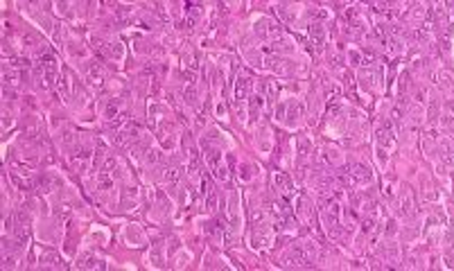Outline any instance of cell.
<instances>
[{"label": "cell", "mask_w": 454, "mask_h": 271, "mask_svg": "<svg viewBox=\"0 0 454 271\" xmlns=\"http://www.w3.org/2000/svg\"><path fill=\"white\" fill-rule=\"evenodd\" d=\"M316 246L312 242H298L290 249L287 255H283L285 267H314Z\"/></svg>", "instance_id": "cell-1"}, {"label": "cell", "mask_w": 454, "mask_h": 271, "mask_svg": "<svg viewBox=\"0 0 454 271\" xmlns=\"http://www.w3.org/2000/svg\"><path fill=\"white\" fill-rule=\"evenodd\" d=\"M375 143H377V156H380V163L387 165L389 163V152L395 147V131H393V125L384 120L380 122L375 129Z\"/></svg>", "instance_id": "cell-2"}, {"label": "cell", "mask_w": 454, "mask_h": 271, "mask_svg": "<svg viewBox=\"0 0 454 271\" xmlns=\"http://www.w3.org/2000/svg\"><path fill=\"white\" fill-rule=\"evenodd\" d=\"M256 32L260 34V36H267V39H278V36H283V30L278 27V23H274V20H267V18H262L260 23H258Z\"/></svg>", "instance_id": "cell-3"}, {"label": "cell", "mask_w": 454, "mask_h": 271, "mask_svg": "<svg viewBox=\"0 0 454 271\" xmlns=\"http://www.w3.org/2000/svg\"><path fill=\"white\" fill-rule=\"evenodd\" d=\"M228 226L233 233L240 231V199H237V192H233V197L228 201Z\"/></svg>", "instance_id": "cell-4"}, {"label": "cell", "mask_w": 454, "mask_h": 271, "mask_svg": "<svg viewBox=\"0 0 454 271\" xmlns=\"http://www.w3.org/2000/svg\"><path fill=\"white\" fill-rule=\"evenodd\" d=\"M91 149L88 147H84V145H79L77 149H75V154H73V163H75V167H77L79 172H84L86 170V165H88V160H91Z\"/></svg>", "instance_id": "cell-5"}, {"label": "cell", "mask_w": 454, "mask_h": 271, "mask_svg": "<svg viewBox=\"0 0 454 271\" xmlns=\"http://www.w3.org/2000/svg\"><path fill=\"white\" fill-rule=\"evenodd\" d=\"M120 206H122L125 210H133V208L138 206V190H136V188H127V190H122Z\"/></svg>", "instance_id": "cell-6"}, {"label": "cell", "mask_w": 454, "mask_h": 271, "mask_svg": "<svg viewBox=\"0 0 454 271\" xmlns=\"http://www.w3.org/2000/svg\"><path fill=\"white\" fill-rule=\"evenodd\" d=\"M309 39H312V46L316 50H321L323 43H325V30H323L321 23H312L309 25Z\"/></svg>", "instance_id": "cell-7"}, {"label": "cell", "mask_w": 454, "mask_h": 271, "mask_svg": "<svg viewBox=\"0 0 454 271\" xmlns=\"http://www.w3.org/2000/svg\"><path fill=\"white\" fill-rule=\"evenodd\" d=\"M204 156H206V163H208V167L217 170V167H219V160H222V154H219L217 147H211V145H208V140H204Z\"/></svg>", "instance_id": "cell-8"}, {"label": "cell", "mask_w": 454, "mask_h": 271, "mask_svg": "<svg viewBox=\"0 0 454 271\" xmlns=\"http://www.w3.org/2000/svg\"><path fill=\"white\" fill-rule=\"evenodd\" d=\"M86 80L93 81V84H99V81L104 80V70H102V66L95 64V61L86 64Z\"/></svg>", "instance_id": "cell-9"}, {"label": "cell", "mask_w": 454, "mask_h": 271, "mask_svg": "<svg viewBox=\"0 0 454 271\" xmlns=\"http://www.w3.org/2000/svg\"><path fill=\"white\" fill-rule=\"evenodd\" d=\"M274 181H276V188H278L280 194H285V197L292 194V179L285 172H276L274 174Z\"/></svg>", "instance_id": "cell-10"}, {"label": "cell", "mask_w": 454, "mask_h": 271, "mask_svg": "<svg viewBox=\"0 0 454 271\" xmlns=\"http://www.w3.org/2000/svg\"><path fill=\"white\" fill-rule=\"evenodd\" d=\"M246 93H249V80H246L244 75H240V77H237V81H235V104L237 106L244 102Z\"/></svg>", "instance_id": "cell-11"}, {"label": "cell", "mask_w": 454, "mask_h": 271, "mask_svg": "<svg viewBox=\"0 0 454 271\" xmlns=\"http://www.w3.org/2000/svg\"><path fill=\"white\" fill-rule=\"evenodd\" d=\"M77 267L79 269H104V262L102 260H97V258H93L91 253H84L81 258H79V262H77Z\"/></svg>", "instance_id": "cell-12"}, {"label": "cell", "mask_w": 454, "mask_h": 271, "mask_svg": "<svg viewBox=\"0 0 454 271\" xmlns=\"http://www.w3.org/2000/svg\"><path fill=\"white\" fill-rule=\"evenodd\" d=\"M12 222H14V228H18V226H30V224H32V217H30V212H27L25 206H23V208H18V210L14 212Z\"/></svg>", "instance_id": "cell-13"}, {"label": "cell", "mask_w": 454, "mask_h": 271, "mask_svg": "<svg viewBox=\"0 0 454 271\" xmlns=\"http://www.w3.org/2000/svg\"><path fill=\"white\" fill-rule=\"evenodd\" d=\"M262 102H264V99L260 97V95H253V97L249 99V120H251V122H256V120H258L260 111H262Z\"/></svg>", "instance_id": "cell-14"}, {"label": "cell", "mask_w": 454, "mask_h": 271, "mask_svg": "<svg viewBox=\"0 0 454 271\" xmlns=\"http://www.w3.org/2000/svg\"><path fill=\"white\" fill-rule=\"evenodd\" d=\"M120 106H122V102H120L118 97L109 99V102H106V106H104V118H106V120L120 118V115H118V113H120Z\"/></svg>", "instance_id": "cell-15"}, {"label": "cell", "mask_w": 454, "mask_h": 271, "mask_svg": "<svg viewBox=\"0 0 454 271\" xmlns=\"http://www.w3.org/2000/svg\"><path fill=\"white\" fill-rule=\"evenodd\" d=\"M181 174H183V170H181L178 165H174V167H167V170H165L163 179L167 181V183H177V181L181 179Z\"/></svg>", "instance_id": "cell-16"}, {"label": "cell", "mask_w": 454, "mask_h": 271, "mask_svg": "<svg viewBox=\"0 0 454 271\" xmlns=\"http://www.w3.org/2000/svg\"><path fill=\"white\" fill-rule=\"evenodd\" d=\"M43 267H64L61 265V260H59V255L54 251H48L46 255H43Z\"/></svg>", "instance_id": "cell-17"}, {"label": "cell", "mask_w": 454, "mask_h": 271, "mask_svg": "<svg viewBox=\"0 0 454 271\" xmlns=\"http://www.w3.org/2000/svg\"><path fill=\"white\" fill-rule=\"evenodd\" d=\"M99 190L102 192H106V190H111V185H113V176H109V172L106 170H102V174H99Z\"/></svg>", "instance_id": "cell-18"}, {"label": "cell", "mask_w": 454, "mask_h": 271, "mask_svg": "<svg viewBox=\"0 0 454 271\" xmlns=\"http://www.w3.org/2000/svg\"><path fill=\"white\" fill-rule=\"evenodd\" d=\"M402 212H405V215H411V212H414V201H411V194H409V192H402Z\"/></svg>", "instance_id": "cell-19"}, {"label": "cell", "mask_w": 454, "mask_h": 271, "mask_svg": "<svg viewBox=\"0 0 454 271\" xmlns=\"http://www.w3.org/2000/svg\"><path fill=\"white\" fill-rule=\"evenodd\" d=\"M199 14H201V5H188V20H185V23L192 25V20L197 18Z\"/></svg>", "instance_id": "cell-20"}, {"label": "cell", "mask_w": 454, "mask_h": 271, "mask_svg": "<svg viewBox=\"0 0 454 271\" xmlns=\"http://www.w3.org/2000/svg\"><path fill=\"white\" fill-rule=\"evenodd\" d=\"M195 99H197V88H195V84L190 81V84L185 86V102H188V104H195Z\"/></svg>", "instance_id": "cell-21"}, {"label": "cell", "mask_w": 454, "mask_h": 271, "mask_svg": "<svg viewBox=\"0 0 454 271\" xmlns=\"http://www.w3.org/2000/svg\"><path fill=\"white\" fill-rule=\"evenodd\" d=\"M109 50H111V54L115 57V59H122V54H125V48L120 46V43H109Z\"/></svg>", "instance_id": "cell-22"}, {"label": "cell", "mask_w": 454, "mask_h": 271, "mask_svg": "<svg viewBox=\"0 0 454 271\" xmlns=\"http://www.w3.org/2000/svg\"><path fill=\"white\" fill-rule=\"evenodd\" d=\"M206 208H208L211 212L217 210V194H215V192H208V199H206Z\"/></svg>", "instance_id": "cell-23"}, {"label": "cell", "mask_w": 454, "mask_h": 271, "mask_svg": "<svg viewBox=\"0 0 454 271\" xmlns=\"http://www.w3.org/2000/svg\"><path fill=\"white\" fill-rule=\"evenodd\" d=\"M59 88H61V95H68V91H70V86H68V77H66V75H61V77H59Z\"/></svg>", "instance_id": "cell-24"}, {"label": "cell", "mask_w": 454, "mask_h": 271, "mask_svg": "<svg viewBox=\"0 0 454 271\" xmlns=\"http://www.w3.org/2000/svg\"><path fill=\"white\" fill-rule=\"evenodd\" d=\"M18 77H20L18 73H5V75H2L5 84H16V81H18Z\"/></svg>", "instance_id": "cell-25"}, {"label": "cell", "mask_w": 454, "mask_h": 271, "mask_svg": "<svg viewBox=\"0 0 454 271\" xmlns=\"http://www.w3.org/2000/svg\"><path fill=\"white\" fill-rule=\"evenodd\" d=\"M251 176V172H249V165H244L242 167V179H249Z\"/></svg>", "instance_id": "cell-26"}, {"label": "cell", "mask_w": 454, "mask_h": 271, "mask_svg": "<svg viewBox=\"0 0 454 271\" xmlns=\"http://www.w3.org/2000/svg\"><path fill=\"white\" fill-rule=\"evenodd\" d=\"M283 113H285V106L280 104L278 106V111H276V115H278V120H283Z\"/></svg>", "instance_id": "cell-27"}]
</instances>
